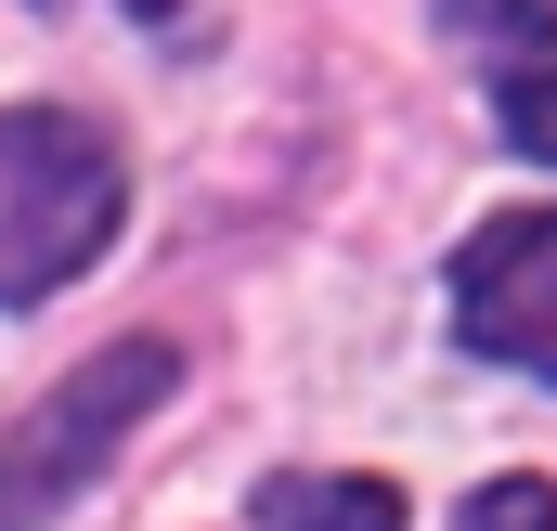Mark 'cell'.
Listing matches in <instances>:
<instances>
[{
	"label": "cell",
	"instance_id": "1",
	"mask_svg": "<svg viewBox=\"0 0 557 531\" xmlns=\"http://www.w3.org/2000/svg\"><path fill=\"white\" fill-rule=\"evenodd\" d=\"M117 234V156L91 118L26 104L0 118V298H52L65 272L104 260Z\"/></svg>",
	"mask_w": 557,
	"mask_h": 531
},
{
	"label": "cell",
	"instance_id": "2",
	"mask_svg": "<svg viewBox=\"0 0 557 531\" xmlns=\"http://www.w3.org/2000/svg\"><path fill=\"white\" fill-rule=\"evenodd\" d=\"M169 376H182V350H169V337H117L104 363H78L65 390L0 441V531H39L78 480H104V454H117L143 415L169 402Z\"/></svg>",
	"mask_w": 557,
	"mask_h": 531
},
{
	"label": "cell",
	"instance_id": "3",
	"mask_svg": "<svg viewBox=\"0 0 557 531\" xmlns=\"http://www.w3.org/2000/svg\"><path fill=\"white\" fill-rule=\"evenodd\" d=\"M454 324H467V350L532 363V376L557 390V208L493 221V234L454 260Z\"/></svg>",
	"mask_w": 557,
	"mask_h": 531
},
{
	"label": "cell",
	"instance_id": "4",
	"mask_svg": "<svg viewBox=\"0 0 557 531\" xmlns=\"http://www.w3.org/2000/svg\"><path fill=\"white\" fill-rule=\"evenodd\" d=\"M260 531H403L389 480H260Z\"/></svg>",
	"mask_w": 557,
	"mask_h": 531
},
{
	"label": "cell",
	"instance_id": "5",
	"mask_svg": "<svg viewBox=\"0 0 557 531\" xmlns=\"http://www.w3.org/2000/svg\"><path fill=\"white\" fill-rule=\"evenodd\" d=\"M467 531H557V493L545 480H493V493H467Z\"/></svg>",
	"mask_w": 557,
	"mask_h": 531
},
{
	"label": "cell",
	"instance_id": "6",
	"mask_svg": "<svg viewBox=\"0 0 557 531\" xmlns=\"http://www.w3.org/2000/svg\"><path fill=\"white\" fill-rule=\"evenodd\" d=\"M506 131H519V156H557V65L506 78Z\"/></svg>",
	"mask_w": 557,
	"mask_h": 531
},
{
	"label": "cell",
	"instance_id": "7",
	"mask_svg": "<svg viewBox=\"0 0 557 531\" xmlns=\"http://www.w3.org/2000/svg\"><path fill=\"white\" fill-rule=\"evenodd\" d=\"M143 13H169V0H143Z\"/></svg>",
	"mask_w": 557,
	"mask_h": 531
}]
</instances>
